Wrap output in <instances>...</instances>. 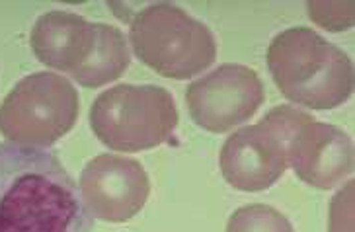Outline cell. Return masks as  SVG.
I'll return each mask as SVG.
<instances>
[{"instance_id":"9","label":"cell","mask_w":355,"mask_h":232,"mask_svg":"<svg viewBox=\"0 0 355 232\" xmlns=\"http://www.w3.org/2000/svg\"><path fill=\"white\" fill-rule=\"evenodd\" d=\"M354 143L340 127L306 117L287 141V166L316 190H332L354 172Z\"/></svg>"},{"instance_id":"1","label":"cell","mask_w":355,"mask_h":232,"mask_svg":"<svg viewBox=\"0 0 355 232\" xmlns=\"http://www.w3.org/2000/svg\"><path fill=\"white\" fill-rule=\"evenodd\" d=\"M78 184L55 150L0 145V232H92Z\"/></svg>"},{"instance_id":"4","label":"cell","mask_w":355,"mask_h":232,"mask_svg":"<svg viewBox=\"0 0 355 232\" xmlns=\"http://www.w3.org/2000/svg\"><path fill=\"white\" fill-rule=\"evenodd\" d=\"M88 117L100 143L117 152L158 147L180 121L172 92L155 84L114 86L96 98Z\"/></svg>"},{"instance_id":"12","label":"cell","mask_w":355,"mask_h":232,"mask_svg":"<svg viewBox=\"0 0 355 232\" xmlns=\"http://www.w3.org/2000/svg\"><path fill=\"white\" fill-rule=\"evenodd\" d=\"M227 232H295L289 219L270 205H246L230 215Z\"/></svg>"},{"instance_id":"14","label":"cell","mask_w":355,"mask_h":232,"mask_svg":"<svg viewBox=\"0 0 355 232\" xmlns=\"http://www.w3.org/2000/svg\"><path fill=\"white\" fill-rule=\"evenodd\" d=\"M355 181H347L330 201L328 232H354Z\"/></svg>"},{"instance_id":"2","label":"cell","mask_w":355,"mask_h":232,"mask_svg":"<svg viewBox=\"0 0 355 232\" xmlns=\"http://www.w3.org/2000/svg\"><path fill=\"white\" fill-rule=\"evenodd\" d=\"M266 61L279 92L297 106L334 109L354 94L352 59L313 28L295 26L277 33Z\"/></svg>"},{"instance_id":"11","label":"cell","mask_w":355,"mask_h":232,"mask_svg":"<svg viewBox=\"0 0 355 232\" xmlns=\"http://www.w3.org/2000/svg\"><path fill=\"white\" fill-rule=\"evenodd\" d=\"M129 63L131 55L123 32L110 24H96L94 53L71 76L84 88H100L123 76Z\"/></svg>"},{"instance_id":"7","label":"cell","mask_w":355,"mask_h":232,"mask_svg":"<svg viewBox=\"0 0 355 232\" xmlns=\"http://www.w3.org/2000/svg\"><path fill=\"white\" fill-rule=\"evenodd\" d=\"M266 90L258 73L244 64H220L186 90L189 116L211 133H227L246 123L263 104Z\"/></svg>"},{"instance_id":"3","label":"cell","mask_w":355,"mask_h":232,"mask_svg":"<svg viewBox=\"0 0 355 232\" xmlns=\"http://www.w3.org/2000/svg\"><path fill=\"white\" fill-rule=\"evenodd\" d=\"M129 43L137 59L174 80L198 76L217 59L213 32L170 2L148 4L137 12L129 28Z\"/></svg>"},{"instance_id":"8","label":"cell","mask_w":355,"mask_h":232,"mask_svg":"<svg viewBox=\"0 0 355 232\" xmlns=\"http://www.w3.org/2000/svg\"><path fill=\"white\" fill-rule=\"evenodd\" d=\"M78 190L88 213L105 222H125L145 207L150 181L141 162L100 154L84 166Z\"/></svg>"},{"instance_id":"5","label":"cell","mask_w":355,"mask_h":232,"mask_svg":"<svg viewBox=\"0 0 355 232\" xmlns=\"http://www.w3.org/2000/svg\"><path fill=\"white\" fill-rule=\"evenodd\" d=\"M80 114V98L69 78L55 73L24 76L0 104V133L12 145L49 148Z\"/></svg>"},{"instance_id":"13","label":"cell","mask_w":355,"mask_h":232,"mask_svg":"<svg viewBox=\"0 0 355 232\" xmlns=\"http://www.w3.org/2000/svg\"><path fill=\"white\" fill-rule=\"evenodd\" d=\"M311 20L330 32H344L354 26V2H309Z\"/></svg>"},{"instance_id":"6","label":"cell","mask_w":355,"mask_h":232,"mask_svg":"<svg viewBox=\"0 0 355 232\" xmlns=\"http://www.w3.org/2000/svg\"><path fill=\"white\" fill-rule=\"evenodd\" d=\"M306 117L291 106H275L260 123L234 131L220 148L223 178L241 191L272 188L287 170V141Z\"/></svg>"},{"instance_id":"10","label":"cell","mask_w":355,"mask_h":232,"mask_svg":"<svg viewBox=\"0 0 355 232\" xmlns=\"http://www.w3.org/2000/svg\"><path fill=\"white\" fill-rule=\"evenodd\" d=\"M37 61L61 73H74L94 53L96 24L67 10L42 14L30 33Z\"/></svg>"}]
</instances>
